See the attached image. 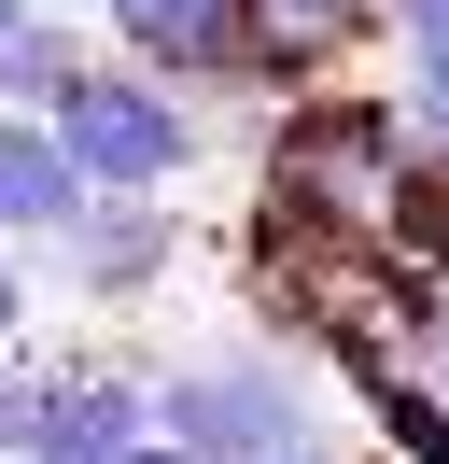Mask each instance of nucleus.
Segmentation results:
<instances>
[{
	"mask_svg": "<svg viewBox=\"0 0 449 464\" xmlns=\"http://www.w3.org/2000/svg\"><path fill=\"white\" fill-rule=\"evenodd\" d=\"M155 436H183L196 464H267V450H309L323 422L267 338H211L196 366H155Z\"/></svg>",
	"mask_w": 449,
	"mask_h": 464,
	"instance_id": "f257e3e1",
	"label": "nucleus"
},
{
	"mask_svg": "<svg viewBox=\"0 0 449 464\" xmlns=\"http://www.w3.org/2000/svg\"><path fill=\"white\" fill-rule=\"evenodd\" d=\"M56 141H71V169L84 183H127V198H168V183L211 155V113H196L168 71H140V57H99L71 99H56Z\"/></svg>",
	"mask_w": 449,
	"mask_h": 464,
	"instance_id": "f03ea898",
	"label": "nucleus"
},
{
	"mask_svg": "<svg viewBox=\"0 0 449 464\" xmlns=\"http://www.w3.org/2000/svg\"><path fill=\"white\" fill-rule=\"evenodd\" d=\"M28 254L56 267L71 310H140V295L183 267V211H168V198H127V183H84V211L56 239H28Z\"/></svg>",
	"mask_w": 449,
	"mask_h": 464,
	"instance_id": "7ed1b4c3",
	"label": "nucleus"
},
{
	"mask_svg": "<svg viewBox=\"0 0 449 464\" xmlns=\"http://www.w3.org/2000/svg\"><path fill=\"white\" fill-rule=\"evenodd\" d=\"M155 436V366L127 352H28V464H112Z\"/></svg>",
	"mask_w": 449,
	"mask_h": 464,
	"instance_id": "20e7f679",
	"label": "nucleus"
},
{
	"mask_svg": "<svg viewBox=\"0 0 449 464\" xmlns=\"http://www.w3.org/2000/svg\"><path fill=\"white\" fill-rule=\"evenodd\" d=\"M71 211H84V169L56 141V113H14L0 99V239H56Z\"/></svg>",
	"mask_w": 449,
	"mask_h": 464,
	"instance_id": "39448f33",
	"label": "nucleus"
},
{
	"mask_svg": "<svg viewBox=\"0 0 449 464\" xmlns=\"http://www.w3.org/2000/svg\"><path fill=\"white\" fill-rule=\"evenodd\" d=\"M84 71H99V43H84L56 0H28V14H14V43H0V99H14V113H56Z\"/></svg>",
	"mask_w": 449,
	"mask_h": 464,
	"instance_id": "423d86ee",
	"label": "nucleus"
},
{
	"mask_svg": "<svg viewBox=\"0 0 449 464\" xmlns=\"http://www.w3.org/2000/svg\"><path fill=\"white\" fill-rule=\"evenodd\" d=\"M267 14H281L295 43H309V57H351L365 29H393V0H267Z\"/></svg>",
	"mask_w": 449,
	"mask_h": 464,
	"instance_id": "0eeeda50",
	"label": "nucleus"
},
{
	"mask_svg": "<svg viewBox=\"0 0 449 464\" xmlns=\"http://www.w3.org/2000/svg\"><path fill=\"white\" fill-rule=\"evenodd\" d=\"M407 380L449 394V282H421V324H407Z\"/></svg>",
	"mask_w": 449,
	"mask_h": 464,
	"instance_id": "6e6552de",
	"label": "nucleus"
},
{
	"mask_svg": "<svg viewBox=\"0 0 449 464\" xmlns=\"http://www.w3.org/2000/svg\"><path fill=\"white\" fill-rule=\"evenodd\" d=\"M28 310H43V295H28V267H14V239H0V352H28Z\"/></svg>",
	"mask_w": 449,
	"mask_h": 464,
	"instance_id": "1a4fd4ad",
	"label": "nucleus"
},
{
	"mask_svg": "<svg viewBox=\"0 0 449 464\" xmlns=\"http://www.w3.org/2000/svg\"><path fill=\"white\" fill-rule=\"evenodd\" d=\"M112 464H196V450H183V436H140V450H112Z\"/></svg>",
	"mask_w": 449,
	"mask_h": 464,
	"instance_id": "9d476101",
	"label": "nucleus"
},
{
	"mask_svg": "<svg viewBox=\"0 0 449 464\" xmlns=\"http://www.w3.org/2000/svg\"><path fill=\"white\" fill-rule=\"evenodd\" d=\"M267 464H337V450H323V436H309V450H267Z\"/></svg>",
	"mask_w": 449,
	"mask_h": 464,
	"instance_id": "9b49d317",
	"label": "nucleus"
},
{
	"mask_svg": "<svg viewBox=\"0 0 449 464\" xmlns=\"http://www.w3.org/2000/svg\"><path fill=\"white\" fill-rule=\"evenodd\" d=\"M14 14H28V0H0V43H14Z\"/></svg>",
	"mask_w": 449,
	"mask_h": 464,
	"instance_id": "f8f14e48",
	"label": "nucleus"
},
{
	"mask_svg": "<svg viewBox=\"0 0 449 464\" xmlns=\"http://www.w3.org/2000/svg\"><path fill=\"white\" fill-rule=\"evenodd\" d=\"M56 14H99V0H56Z\"/></svg>",
	"mask_w": 449,
	"mask_h": 464,
	"instance_id": "ddd939ff",
	"label": "nucleus"
},
{
	"mask_svg": "<svg viewBox=\"0 0 449 464\" xmlns=\"http://www.w3.org/2000/svg\"><path fill=\"white\" fill-rule=\"evenodd\" d=\"M0 464H28V450H0Z\"/></svg>",
	"mask_w": 449,
	"mask_h": 464,
	"instance_id": "4468645a",
	"label": "nucleus"
}]
</instances>
